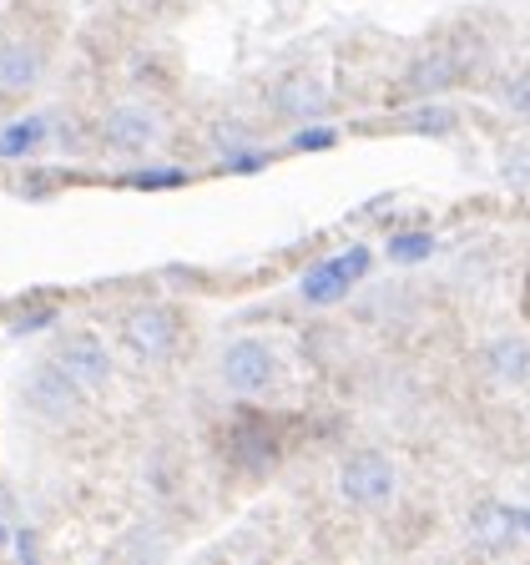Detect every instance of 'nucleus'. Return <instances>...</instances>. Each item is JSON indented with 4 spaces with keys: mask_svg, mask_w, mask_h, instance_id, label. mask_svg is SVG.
Instances as JSON below:
<instances>
[{
    "mask_svg": "<svg viewBox=\"0 0 530 565\" xmlns=\"http://www.w3.org/2000/svg\"><path fill=\"white\" fill-rule=\"evenodd\" d=\"M339 494L349 505H384L389 494H394V465L384 455H374V449H359V455L343 459Z\"/></svg>",
    "mask_w": 530,
    "mask_h": 565,
    "instance_id": "f257e3e1",
    "label": "nucleus"
},
{
    "mask_svg": "<svg viewBox=\"0 0 530 565\" xmlns=\"http://www.w3.org/2000/svg\"><path fill=\"white\" fill-rule=\"evenodd\" d=\"M223 379L233 394H263L278 379V353L263 339H237L223 353Z\"/></svg>",
    "mask_w": 530,
    "mask_h": 565,
    "instance_id": "f03ea898",
    "label": "nucleus"
},
{
    "mask_svg": "<svg viewBox=\"0 0 530 565\" xmlns=\"http://www.w3.org/2000/svg\"><path fill=\"white\" fill-rule=\"evenodd\" d=\"M121 339H127V349L137 353L141 364H162L167 353L177 349V313L172 308H137L127 318Z\"/></svg>",
    "mask_w": 530,
    "mask_h": 565,
    "instance_id": "7ed1b4c3",
    "label": "nucleus"
},
{
    "mask_svg": "<svg viewBox=\"0 0 530 565\" xmlns=\"http://www.w3.org/2000/svg\"><path fill=\"white\" fill-rule=\"evenodd\" d=\"M364 273H369L364 247H353V253L329 258V263H314V268L304 273V298L308 303H339V298L353 288V278H364Z\"/></svg>",
    "mask_w": 530,
    "mask_h": 565,
    "instance_id": "20e7f679",
    "label": "nucleus"
},
{
    "mask_svg": "<svg viewBox=\"0 0 530 565\" xmlns=\"http://www.w3.org/2000/svg\"><path fill=\"white\" fill-rule=\"evenodd\" d=\"M25 404H31L41 419H66V414L82 404V388L71 384V374L61 364H41L25 379Z\"/></svg>",
    "mask_w": 530,
    "mask_h": 565,
    "instance_id": "39448f33",
    "label": "nucleus"
},
{
    "mask_svg": "<svg viewBox=\"0 0 530 565\" xmlns=\"http://www.w3.org/2000/svg\"><path fill=\"white\" fill-rule=\"evenodd\" d=\"M56 364L66 369L76 388H102L106 379H112V353H106V343L92 339V333H76V339L61 349Z\"/></svg>",
    "mask_w": 530,
    "mask_h": 565,
    "instance_id": "423d86ee",
    "label": "nucleus"
},
{
    "mask_svg": "<svg viewBox=\"0 0 530 565\" xmlns=\"http://www.w3.org/2000/svg\"><path fill=\"white\" fill-rule=\"evenodd\" d=\"M157 117L147 111V106H117L112 117H106V127H102V137L117 147V152H147L157 141Z\"/></svg>",
    "mask_w": 530,
    "mask_h": 565,
    "instance_id": "0eeeda50",
    "label": "nucleus"
},
{
    "mask_svg": "<svg viewBox=\"0 0 530 565\" xmlns=\"http://www.w3.org/2000/svg\"><path fill=\"white\" fill-rule=\"evenodd\" d=\"M35 82H41V51L6 41L0 46V96H25Z\"/></svg>",
    "mask_w": 530,
    "mask_h": 565,
    "instance_id": "6e6552de",
    "label": "nucleus"
},
{
    "mask_svg": "<svg viewBox=\"0 0 530 565\" xmlns=\"http://www.w3.org/2000/svg\"><path fill=\"white\" fill-rule=\"evenodd\" d=\"M273 106H278L283 117L308 121V117H318V111L329 106V86L318 82V76H288V82L273 92Z\"/></svg>",
    "mask_w": 530,
    "mask_h": 565,
    "instance_id": "1a4fd4ad",
    "label": "nucleus"
},
{
    "mask_svg": "<svg viewBox=\"0 0 530 565\" xmlns=\"http://www.w3.org/2000/svg\"><path fill=\"white\" fill-rule=\"evenodd\" d=\"M459 82V61L455 51H424L420 61H414L410 71H404V86H410L414 96H430V92H445V86Z\"/></svg>",
    "mask_w": 530,
    "mask_h": 565,
    "instance_id": "9d476101",
    "label": "nucleus"
},
{
    "mask_svg": "<svg viewBox=\"0 0 530 565\" xmlns=\"http://www.w3.org/2000/svg\"><path fill=\"white\" fill-rule=\"evenodd\" d=\"M485 364H490V374L500 379V384H526L530 379V343L516 339V333H506V339H495L490 349H485Z\"/></svg>",
    "mask_w": 530,
    "mask_h": 565,
    "instance_id": "9b49d317",
    "label": "nucleus"
},
{
    "mask_svg": "<svg viewBox=\"0 0 530 565\" xmlns=\"http://www.w3.org/2000/svg\"><path fill=\"white\" fill-rule=\"evenodd\" d=\"M227 455H233L243 470H263V465H273V459H278V445H273V435H263V429H233Z\"/></svg>",
    "mask_w": 530,
    "mask_h": 565,
    "instance_id": "f8f14e48",
    "label": "nucleus"
},
{
    "mask_svg": "<svg viewBox=\"0 0 530 565\" xmlns=\"http://www.w3.org/2000/svg\"><path fill=\"white\" fill-rule=\"evenodd\" d=\"M41 137H46V121L41 117L15 121V127L0 131V157H25L31 147H41Z\"/></svg>",
    "mask_w": 530,
    "mask_h": 565,
    "instance_id": "ddd939ff",
    "label": "nucleus"
},
{
    "mask_svg": "<svg viewBox=\"0 0 530 565\" xmlns=\"http://www.w3.org/2000/svg\"><path fill=\"white\" fill-rule=\"evenodd\" d=\"M389 258H394V263H424V258H435V237H430V233H400V237H389Z\"/></svg>",
    "mask_w": 530,
    "mask_h": 565,
    "instance_id": "4468645a",
    "label": "nucleus"
},
{
    "mask_svg": "<svg viewBox=\"0 0 530 565\" xmlns=\"http://www.w3.org/2000/svg\"><path fill=\"white\" fill-rule=\"evenodd\" d=\"M516 530V520H510V510H495L485 505L480 515H475V535H480L485 545H506V535Z\"/></svg>",
    "mask_w": 530,
    "mask_h": 565,
    "instance_id": "2eb2a0df",
    "label": "nucleus"
},
{
    "mask_svg": "<svg viewBox=\"0 0 530 565\" xmlns=\"http://www.w3.org/2000/svg\"><path fill=\"white\" fill-rule=\"evenodd\" d=\"M414 127L420 131H449L455 127V111H445V106H420V111H414Z\"/></svg>",
    "mask_w": 530,
    "mask_h": 565,
    "instance_id": "dca6fc26",
    "label": "nucleus"
},
{
    "mask_svg": "<svg viewBox=\"0 0 530 565\" xmlns=\"http://www.w3.org/2000/svg\"><path fill=\"white\" fill-rule=\"evenodd\" d=\"M294 147L298 152H324V147H333V131L329 127H304L294 137Z\"/></svg>",
    "mask_w": 530,
    "mask_h": 565,
    "instance_id": "f3484780",
    "label": "nucleus"
},
{
    "mask_svg": "<svg viewBox=\"0 0 530 565\" xmlns=\"http://www.w3.org/2000/svg\"><path fill=\"white\" fill-rule=\"evenodd\" d=\"M506 102L516 106V111H530V71H526V76H516V82L506 86Z\"/></svg>",
    "mask_w": 530,
    "mask_h": 565,
    "instance_id": "a211bd4d",
    "label": "nucleus"
},
{
    "mask_svg": "<svg viewBox=\"0 0 530 565\" xmlns=\"http://www.w3.org/2000/svg\"><path fill=\"white\" fill-rule=\"evenodd\" d=\"M131 182H137V188H177V182H182V172H137Z\"/></svg>",
    "mask_w": 530,
    "mask_h": 565,
    "instance_id": "6ab92c4d",
    "label": "nucleus"
},
{
    "mask_svg": "<svg viewBox=\"0 0 530 565\" xmlns=\"http://www.w3.org/2000/svg\"><path fill=\"white\" fill-rule=\"evenodd\" d=\"M46 323H56V313L51 308H41V313H25L21 323H15V333H31V329H46Z\"/></svg>",
    "mask_w": 530,
    "mask_h": 565,
    "instance_id": "aec40b11",
    "label": "nucleus"
},
{
    "mask_svg": "<svg viewBox=\"0 0 530 565\" xmlns=\"http://www.w3.org/2000/svg\"><path fill=\"white\" fill-rule=\"evenodd\" d=\"M510 520H516V525H526V530H530V510H510Z\"/></svg>",
    "mask_w": 530,
    "mask_h": 565,
    "instance_id": "412c9836",
    "label": "nucleus"
},
{
    "mask_svg": "<svg viewBox=\"0 0 530 565\" xmlns=\"http://www.w3.org/2000/svg\"><path fill=\"white\" fill-rule=\"evenodd\" d=\"M0 545H6V525H0Z\"/></svg>",
    "mask_w": 530,
    "mask_h": 565,
    "instance_id": "4be33fe9",
    "label": "nucleus"
}]
</instances>
